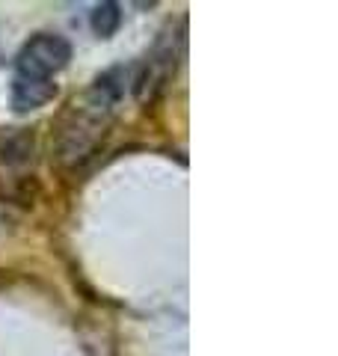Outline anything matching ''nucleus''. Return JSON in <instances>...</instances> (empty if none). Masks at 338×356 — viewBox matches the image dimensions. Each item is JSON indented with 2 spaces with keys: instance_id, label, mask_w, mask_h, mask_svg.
<instances>
[{
  "instance_id": "obj_1",
  "label": "nucleus",
  "mask_w": 338,
  "mask_h": 356,
  "mask_svg": "<svg viewBox=\"0 0 338 356\" xmlns=\"http://www.w3.org/2000/svg\"><path fill=\"white\" fill-rule=\"evenodd\" d=\"M128 83L125 65H110L60 107L51 122V163L56 170L77 172L98 158L119 119Z\"/></svg>"
},
{
  "instance_id": "obj_2",
  "label": "nucleus",
  "mask_w": 338,
  "mask_h": 356,
  "mask_svg": "<svg viewBox=\"0 0 338 356\" xmlns=\"http://www.w3.org/2000/svg\"><path fill=\"white\" fill-rule=\"evenodd\" d=\"M36 131L24 125H0V202L33 208L42 199L36 170Z\"/></svg>"
},
{
  "instance_id": "obj_3",
  "label": "nucleus",
  "mask_w": 338,
  "mask_h": 356,
  "mask_svg": "<svg viewBox=\"0 0 338 356\" xmlns=\"http://www.w3.org/2000/svg\"><path fill=\"white\" fill-rule=\"evenodd\" d=\"M184 48H187V18L182 15L169 21L166 30L154 39L152 51L143 57V63L131 77V92L140 104H154L166 92V86L172 83L178 65L184 60Z\"/></svg>"
},
{
  "instance_id": "obj_4",
  "label": "nucleus",
  "mask_w": 338,
  "mask_h": 356,
  "mask_svg": "<svg viewBox=\"0 0 338 356\" xmlns=\"http://www.w3.org/2000/svg\"><path fill=\"white\" fill-rule=\"evenodd\" d=\"M72 57H74V48L63 33H54V30L33 33L15 54V74L54 81V74L69 69Z\"/></svg>"
},
{
  "instance_id": "obj_5",
  "label": "nucleus",
  "mask_w": 338,
  "mask_h": 356,
  "mask_svg": "<svg viewBox=\"0 0 338 356\" xmlns=\"http://www.w3.org/2000/svg\"><path fill=\"white\" fill-rule=\"evenodd\" d=\"M60 95V86L54 81H39V77H13V86H9V107L18 116L36 113V110L48 107L54 98Z\"/></svg>"
},
{
  "instance_id": "obj_6",
  "label": "nucleus",
  "mask_w": 338,
  "mask_h": 356,
  "mask_svg": "<svg viewBox=\"0 0 338 356\" xmlns=\"http://www.w3.org/2000/svg\"><path fill=\"white\" fill-rule=\"evenodd\" d=\"M89 27L98 39H113L122 27V6L116 0H101V3L89 13Z\"/></svg>"
},
{
  "instance_id": "obj_7",
  "label": "nucleus",
  "mask_w": 338,
  "mask_h": 356,
  "mask_svg": "<svg viewBox=\"0 0 338 356\" xmlns=\"http://www.w3.org/2000/svg\"><path fill=\"white\" fill-rule=\"evenodd\" d=\"M0 65H3V54H0Z\"/></svg>"
}]
</instances>
